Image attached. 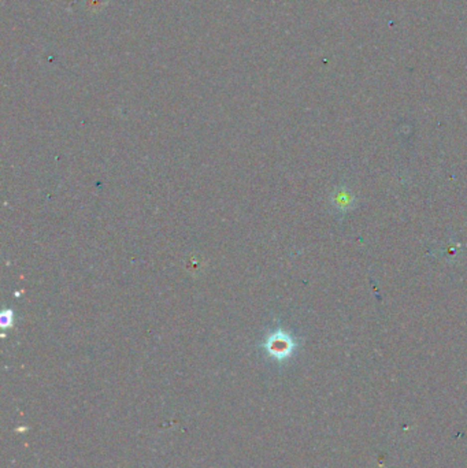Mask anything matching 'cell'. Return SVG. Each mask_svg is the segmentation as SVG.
<instances>
[{"label":"cell","mask_w":467,"mask_h":468,"mask_svg":"<svg viewBox=\"0 0 467 468\" xmlns=\"http://www.w3.org/2000/svg\"><path fill=\"white\" fill-rule=\"evenodd\" d=\"M264 348L266 351L275 359H285L293 351L295 348V341L288 333L282 330H277L267 336L264 341Z\"/></svg>","instance_id":"cell-1"},{"label":"cell","mask_w":467,"mask_h":468,"mask_svg":"<svg viewBox=\"0 0 467 468\" xmlns=\"http://www.w3.org/2000/svg\"><path fill=\"white\" fill-rule=\"evenodd\" d=\"M12 322H14V312H12V309H3V312L0 315V326H1L3 329H7V327L12 326Z\"/></svg>","instance_id":"cell-2"}]
</instances>
